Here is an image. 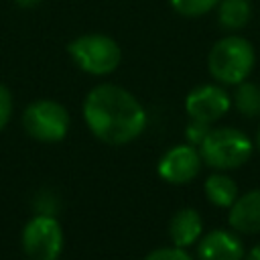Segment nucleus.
<instances>
[{
  "label": "nucleus",
  "instance_id": "nucleus-1",
  "mask_svg": "<svg viewBox=\"0 0 260 260\" xmlns=\"http://www.w3.org/2000/svg\"><path fill=\"white\" fill-rule=\"evenodd\" d=\"M83 120L98 140L122 146L138 138L146 128V110L128 89L100 83L83 100Z\"/></svg>",
  "mask_w": 260,
  "mask_h": 260
},
{
  "label": "nucleus",
  "instance_id": "nucleus-2",
  "mask_svg": "<svg viewBox=\"0 0 260 260\" xmlns=\"http://www.w3.org/2000/svg\"><path fill=\"white\" fill-rule=\"evenodd\" d=\"M254 63L256 53L252 43L238 35L219 39L207 55V69L211 77L223 85H238L248 79Z\"/></svg>",
  "mask_w": 260,
  "mask_h": 260
},
{
  "label": "nucleus",
  "instance_id": "nucleus-3",
  "mask_svg": "<svg viewBox=\"0 0 260 260\" xmlns=\"http://www.w3.org/2000/svg\"><path fill=\"white\" fill-rule=\"evenodd\" d=\"M71 61L89 75H110L118 69L122 61L120 45L104 32H87L75 37L67 45Z\"/></svg>",
  "mask_w": 260,
  "mask_h": 260
},
{
  "label": "nucleus",
  "instance_id": "nucleus-4",
  "mask_svg": "<svg viewBox=\"0 0 260 260\" xmlns=\"http://www.w3.org/2000/svg\"><path fill=\"white\" fill-rule=\"evenodd\" d=\"M252 140L238 128L223 126V128H211L207 138L199 146L201 160L217 171H230L238 169L248 162L252 156Z\"/></svg>",
  "mask_w": 260,
  "mask_h": 260
},
{
  "label": "nucleus",
  "instance_id": "nucleus-5",
  "mask_svg": "<svg viewBox=\"0 0 260 260\" xmlns=\"http://www.w3.org/2000/svg\"><path fill=\"white\" fill-rule=\"evenodd\" d=\"M69 112L55 100H35L22 112L26 134L39 142H59L69 132Z\"/></svg>",
  "mask_w": 260,
  "mask_h": 260
},
{
  "label": "nucleus",
  "instance_id": "nucleus-6",
  "mask_svg": "<svg viewBox=\"0 0 260 260\" xmlns=\"http://www.w3.org/2000/svg\"><path fill=\"white\" fill-rule=\"evenodd\" d=\"M20 244L28 260H57L63 252V230L51 213H39L22 228Z\"/></svg>",
  "mask_w": 260,
  "mask_h": 260
},
{
  "label": "nucleus",
  "instance_id": "nucleus-7",
  "mask_svg": "<svg viewBox=\"0 0 260 260\" xmlns=\"http://www.w3.org/2000/svg\"><path fill=\"white\" fill-rule=\"evenodd\" d=\"M232 106V98L221 85L215 83H203L191 89L185 98V110L191 120L213 124L219 118L228 114Z\"/></svg>",
  "mask_w": 260,
  "mask_h": 260
},
{
  "label": "nucleus",
  "instance_id": "nucleus-8",
  "mask_svg": "<svg viewBox=\"0 0 260 260\" xmlns=\"http://www.w3.org/2000/svg\"><path fill=\"white\" fill-rule=\"evenodd\" d=\"M201 169V154L193 144H177L171 146L156 165L158 177L173 185H185Z\"/></svg>",
  "mask_w": 260,
  "mask_h": 260
},
{
  "label": "nucleus",
  "instance_id": "nucleus-9",
  "mask_svg": "<svg viewBox=\"0 0 260 260\" xmlns=\"http://www.w3.org/2000/svg\"><path fill=\"white\" fill-rule=\"evenodd\" d=\"M197 260H244V244L228 230H213L199 242Z\"/></svg>",
  "mask_w": 260,
  "mask_h": 260
},
{
  "label": "nucleus",
  "instance_id": "nucleus-10",
  "mask_svg": "<svg viewBox=\"0 0 260 260\" xmlns=\"http://www.w3.org/2000/svg\"><path fill=\"white\" fill-rule=\"evenodd\" d=\"M228 209L230 228H234L240 234L260 232V189H252L244 195H238Z\"/></svg>",
  "mask_w": 260,
  "mask_h": 260
},
{
  "label": "nucleus",
  "instance_id": "nucleus-11",
  "mask_svg": "<svg viewBox=\"0 0 260 260\" xmlns=\"http://www.w3.org/2000/svg\"><path fill=\"white\" fill-rule=\"evenodd\" d=\"M203 230V219L193 207H183L173 213L169 221V238L179 248H189L197 242Z\"/></svg>",
  "mask_w": 260,
  "mask_h": 260
},
{
  "label": "nucleus",
  "instance_id": "nucleus-12",
  "mask_svg": "<svg viewBox=\"0 0 260 260\" xmlns=\"http://www.w3.org/2000/svg\"><path fill=\"white\" fill-rule=\"evenodd\" d=\"M252 18L250 0H219L217 4V20L225 30H240Z\"/></svg>",
  "mask_w": 260,
  "mask_h": 260
},
{
  "label": "nucleus",
  "instance_id": "nucleus-13",
  "mask_svg": "<svg viewBox=\"0 0 260 260\" xmlns=\"http://www.w3.org/2000/svg\"><path fill=\"white\" fill-rule=\"evenodd\" d=\"M205 197L217 207H230L238 197V185L234 179L221 173H213L203 183Z\"/></svg>",
  "mask_w": 260,
  "mask_h": 260
},
{
  "label": "nucleus",
  "instance_id": "nucleus-14",
  "mask_svg": "<svg viewBox=\"0 0 260 260\" xmlns=\"http://www.w3.org/2000/svg\"><path fill=\"white\" fill-rule=\"evenodd\" d=\"M234 106L246 118L260 116V85L248 79L238 83L234 91Z\"/></svg>",
  "mask_w": 260,
  "mask_h": 260
},
{
  "label": "nucleus",
  "instance_id": "nucleus-15",
  "mask_svg": "<svg viewBox=\"0 0 260 260\" xmlns=\"http://www.w3.org/2000/svg\"><path fill=\"white\" fill-rule=\"evenodd\" d=\"M173 10L179 12L181 16L187 18H197L203 16L207 12H211L213 8H217L219 0H169Z\"/></svg>",
  "mask_w": 260,
  "mask_h": 260
},
{
  "label": "nucleus",
  "instance_id": "nucleus-16",
  "mask_svg": "<svg viewBox=\"0 0 260 260\" xmlns=\"http://www.w3.org/2000/svg\"><path fill=\"white\" fill-rule=\"evenodd\" d=\"M142 260H193V256L189 252H185V248L171 246V248H156V250L148 252Z\"/></svg>",
  "mask_w": 260,
  "mask_h": 260
},
{
  "label": "nucleus",
  "instance_id": "nucleus-17",
  "mask_svg": "<svg viewBox=\"0 0 260 260\" xmlns=\"http://www.w3.org/2000/svg\"><path fill=\"white\" fill-rule=\"evenodd\" d=\"M209 132H211V124L199 122V120H191V122L187 124V130H185L187 140H189V144H193V146H201V142L207 138Z\"/></svg>",
  "mask_w": 260,
  "mask_h": 260
},
{
  "label": "nucleus",
  "instance_id": "nucleus-18",
  "mask_svg": "<svg viewBox=\"0 0 260 260\" xmlns=\"http://www.w3.org/2000/svg\"><path fill=\"white\" fill-rule=\"evenodd\" d=\"M10 116H12V93L4 83H0V132L6 128Z\"/></svg>",
  "mask_w": 260,
  "mask_h": 260
},
{
  "label": "nucleus",
  "instance_id": "nucleus-19",
  "mask_svg": "<svg viewBox=\"0 0 260 260\" xmlns=\"http://www.w3.org/2000/svg\"><path fill=\"white\" fill-rule=\"evenodd\" d=\"M16 2V6H20V8H35V6H39L43 0H14Z\"/></svg>",
  "mask_w": 260,
  "mask_h": 260
},
{
  "label": "nucleus",
  "instance_id": "nucleus-20",
  "mask_svg": "<svg viewBox=\"0 0 260 260\" xmlns=\"http://www.w3.org/2000/svg\"><path fill=\"white\" fill-rule=\"evenodd\" d=\"M244 260H260V244H256V246L244 256Z\"/></svg>",
  "mask_w": 260,
  "mask_h": 260
},
{
  "label": "nucleus",
  "instance_id": "nucleus-21",
  "mask_svg": "<svg viewBox=\"0 0 260 260\" xmlns=\"http://www.w3.org/2000/svg\"><path fill=\"white\" fill-rule=\"evenodd\" d=\"M256 148H258V152H260V130H258V134H256Z\"/></svg>",
  "mask_w": 260,
  "mask_h": 260
}]
</instances>
